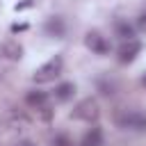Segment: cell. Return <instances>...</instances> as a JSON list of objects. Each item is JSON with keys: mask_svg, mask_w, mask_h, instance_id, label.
<instances>
[{"mask_svg": "<svg viewBox=\"0 0 146 146\" xmlns=\"http://www.w3.org/2000/svg\"><path fill=\"white\" fill-rule=\"evenodd\" d=\"M119 123L123 128H130V130H146V114H141L137 110H130L123 116H119Z\"/></svg>", "mask_w": 146, "mask_h": 146, "instance_id": "1", "label": "cell"}, {"mask_svg": "<svg viewBox=\"0 0 146 146\" xmlns=\"http://www.w3.org/2000/svg\"><path fill=\"white\" fill-rule=\"evenodd\" d=\"M59 68H62V57L50 59L46 66H41V68H39V73H36V82H46V80L55 78V75L59 73Z\"/></svg>", "mask_w": 146, "mask_h": 146, "instance_id": "2", "label": "cell"}, {"mask_svg": "<svg viewBox=\"0 0 146 146\" xmlns=\"http://www.w3.org/2000/svg\"><path fill=\"white\" fill-rule=\"evenodd\" d=\"M87 46H89L94 52H98V55H105V52L110 50L107 39H105V36H100L98 32H89V34H87Z\"/></svg>", "mask_w": 146, "mask_h": 146, "instance_id": "3", "label": "cell"}, {"mask_svg": "<svg viewBox=\"0 0 146 146\" xmlns=\"http://www.w3.org/2000/svg\"><path fill=\"white\" fill-rule=\"evenodd\" d=\"M141 50V46H139V41H135V39H130L121 50H119V59L125 64V62H132L135 57H137V52Z\"/></svg>", "mask_w": 146, "mask_h": 146, "instance_id": "4", "label": "cell"}, {"mask_svg": "<svg viewBox=\"0 0 146 146\" xmlns=\"http://www.w3.org/2000/svg\"><path fill=\"white\" fill-rule=\"evenodd\" d=\"M80 119H94L96 114H98V110H96V103H91V100H84L80 107H78V112H75Z\"/></svg>", "mask_w": 146, "mask_h": 146, "instance_id": "5", "label": "cell"}, {"mask_svg": "<svg viewBox=\"0 0 146 146\" xmlns=\"http://www.w3.org/2000/svg\"><path fill=\"white\" fill-rule=\"evenodd\" d=\"M46 100H48V96H46L43 91H32V94H27V105H32V107H36V110H43V107H46Z\"/></svg>", "mask_w": 146, "mask_h": 146, "instance_id": "6", "label": "cell"}, {"mask_svg": "<svg viewBox=\"0 0 146 146\" xmlns=\"http://www.w3.org/2000/svg\"><path fill=\"white\" fill-rule=\"evenodd\" d=\"M100 144H103V135H100L98 128H94V130L84 137V141H82V146H100Z\"/></svg>", "mask_w": 146, "mask_h": 146, "instance_id": "7", "label": "cell"}, {"mask_svg": "<svg viewBox=\"0 0 146 146\" xmlns=\"http://www.w3.org/2000/svg\"><path fill=\"white\" fill-rule=\"evenodd\" d=\"M116 34H119L121 39H128V41H130V39L135 36L132 27H130V25H128L125 21H116Z\"/></svg>", "mask_w": 146, "mask_h": 146, "instance_id": "8", "label": "cell"}, {"mask_svg": "<svg viewBox=\"0 0 146 146\" xmlns=\"http://www.w3.org/2000/svg\"><path fill=\"white\" fill-rule=\"evenodd\" d=\"M55 96H57L59 100H68V98L73 96V84H71V82H64V84H59V87L55 89Z\"/></svg>", "mask_w": 146, "mask_h": 146, "instance_id": "9", "label": "cell"}, {"mask_svg": "<svg viewBox=\"0 0 146 146\" xmlns=\"http://www.w3.org/2000/svg\"><path fill=\"white\" fill-rule=\"evenodd\" d=\"M52 146H68V137H66V135L55 137V139H52Z\"/></svg>", "mask_w": 146, "mask_h": 146, "instance_id": "10", "label": "cell"}, {"mask_svg": "<svg viewBox=\"0 0 146 146\" xmlns=\"http://www.w3.org/2000/svg\"><path fill=\"white\" fill-rule=\"evenodd\" d=\"M139 25H141V27H144V30H146V11H144V14H141V16H139Z\"/></svg>", "mask_w": 146, "mask_h": 146, "instance_id": "11", "label": "cell"}, {"mask_svg": "<svg viewBox=\"0 0 146 146\" xmlns=\"http://www.w3.org/2000/svg\"><path fill=\"white\" fill-rule=\"evenodd\" d=\"M144 84H146V75H144Z\"/></svg>", "mask_w": 146, "mask_h": 146, "instance_id": "12", "label": "cell"}, {"mask_svg": "<svg viewBox=\"0 0 146 146\" xmlns=\"http://www.w3.org/2000/svg\"><path fill=\"white\" fill-rule=\"evenodd\" d=\"M23 146H30V144H23Z\"/></svg>", "mask_w": 146, "mask_h": 146, "instance_id": "13", "label": "cell"}]
</instances>
